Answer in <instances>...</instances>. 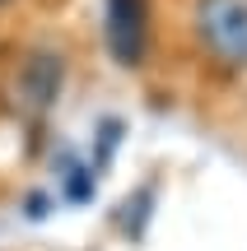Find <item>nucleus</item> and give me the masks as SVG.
Here are the masks:
<instances>
[{
  "label": "nucleus",
  "mask_w": 247,
  "mask_h": 251,
  "mask_svg": "<svg viewBox=\"0 0 247 251\" xmlns=\"http://www.w3.org/2000/svg\"><path fill=\"white\" fill-rule=\"evenodd\" d=\"M0 5H5V0H0Z\"/></svg>",
  "instance_id": "20e7f679"
},
{
  "label": "nucleus",
  "mask_w": 247,
  "mask_h": 251,
  "mask_svg": "<svg viewBox=\"0 0 247 251\" xmlns=\"http://www.w3.org/2000/svg\"><path fill=\"white\" fill-rule=\"evenodd\" d=\"M103 33L108 51L121 70L145 65L149 51V0H103Z\"/></svg>",
  "instance_id": "f03ea898"
},
{
  "label": "nucleus",
  "mask_w": 247,
  "mask_h": 251,
  "mask_svg": "<svg viewBox=\"0 0 247 251\" xmlns=\"http://www.w3.org/2000/svg\"><path fill=\"white\" fill-rule=\"evenodd\" d=\"M61 84H65V61H61V51L37 47V51H28L24 61H19V75H14V102L28 112V117H42V112L56 107Z\"/></svg>",
  "instance_id": "7ed1b4c3"
},
{
  "label": "nucleus",
  "mask_w": 247,
  "mask_h": 251,
  "mask_svg": "<svg viewBox=\"0 0 247 251\" xmlns=\"http://www.w3.org/2000/svg\"><path fill=\"white\" fill-rule=\"evenodd\" d=\"M192 33L215 65L247 75V0H196Z\"/></svg>",
  "instance_id": "f257e3e1"
}]
</instances>
